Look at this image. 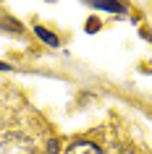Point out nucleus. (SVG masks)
<instances>
[{
    "instance_id": "f257e3e1",
    "label": "nucleus",
    "mask_w": 152,
    "mask_h": 154,
    "mask_svg": "<svg viewBox=\"0 0 152 154\" xmlns=\"http://www.w3.org/2000/svg\"><path fill=\"white\" fill-rule=\"evenodd\" d=\"M63 154H105V152L97 144H92V141H73Z\"/></svg>"
},
{
    "instance_id": "f03ea898",
    "label": "nucleus",
    "mask_w": 152,
    "mask_h": 154,
    "mask_svg": "<svg viewBox=\"0 0 152 154\" xmlns=\"http://www.w3.org/2000/svg\"><path fill=\"white\" fill-rule=\"evenodd\" d=\"M92 8H100V11H113V13H126V8L121 5L118 0H87Z\"/></svg>"
},
{
    "instance_id": "7ed1b4c3",
    "label": "nucleus",
    "mask_w": 152,
    "mask_h": 154,
    "mask_svg": "<svg viewBox=\"0 0 152 154\" xmlns=\"http://www.w3.org/2000/svg\"><path fill=\"white\" fill-rule=\"evenodd\" d=\"M34 34H37L45 45H50V47H60V39H58L50 29H45V26H34Z\"/></svg>"
},
{
    "instance_id": "20e7f679",
    "label": "nucleus",
    "mask_w": 152,
    "mask_h": 154,
    "mask_svg": "<svg viewBox=\"0 0 152 154\" xmlns=\"http://www.w3.org/2000/svg\"><path fill=\"white\" fill-rule=\"evenodd\" d=\"M0 26H8V29H13V32H21V26H18L16 21H11V18H0Z\"/></svg>"
},
{
    "instance_id": "39448f33",
    "label": "nucleus",
    "mask_w": 152,
    "mask_h": 154,
    "mask_svg": "<svg viewBox=\"0 0 152 154\" xmlns=\"http://www.w3.org/2000/svg\"><path fill=\"white\" fill-rule=\"evenodd\" d=\"M97 29H100V21H97V18L87 21V32H97Z\"/></svg>"
},
{
    "instance_id": "423d86ee",
    "label": "nucleus",
    "mask_w": 152,
    "mask_h": 154,
    "mask_svg": "<svg viewBox=\"0 0 152 154\" xmlns=\"http://www.w3.org/2000/svg\"><path fill=\"white\" fill-rule=\"evenodd\" d=\"M0 71H11V65L8 63H0Z\"/></svg>"
},
{
    "instance_id": "0eeeda50",
    "label": "nucleus",
    "mask_w": 152,
    "mask_h": 154,
    "mask_svg": "<svg viewBox=\"0 0 152 154\" xmlns=\"http://www.w3.org/2000/svg\"><path fill=\"white\" fill-rule=\"evenodd\" d=\"M121 154H128V152H126V149H121Z\"/></svg>"
}]
</instances>
